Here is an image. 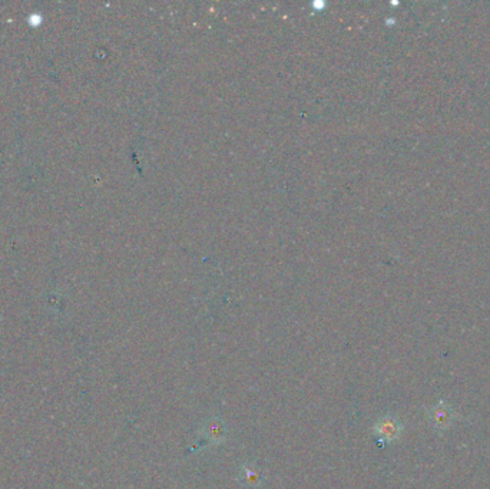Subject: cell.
<instances>
[{
  "instance_id": "cell-2",
  "label": "cell",
  "mask_w": 490,
  "mask_h": 489,
  "mask_svg": "<svg viewBox=\"0 0 490 489\" xmlns=\"http://www.w3.org/2000/svg\"><path fill=\"white\" fill-rule=\"evenodd\" d=\"M405 432V425L403 422L400 420L394 415H385L380 419H377V422L373 426V433L377 438L378 442L383 443H394L400 438H402Z\"/></svg>"
},
{
  "instance_id": "cell-4",
  "label": "cell",
  "mask_w": 490,
  "mask_h": 489,
  "mask_svg": "<svg viewBox=\"0 0 490 489\" xmlns=\"http://www.w3.org/2000/svg\"><path fill=\"white\" fill-rule=\"evenodd\" d=\"M238 481L242 486L250 488V489H258L262 486L265 476L264 474L257 468V466L251 463H244L241 466V470L238 472Z\"/></svg>"
},
{
  "instance_id": "cell-1",
  "label": "cell",
  "mask_w": 490,
  "mask_h": 489,
  "mask_svg": "<svg viewBox=\"0 0 490 489\" xmlns=\"http://www.w3.org/2000/svg\"><path fill=\"white\" fill-rule=\"evenodd\" d=\"M428 419L430 426L437 433H444L452 429L457 422V412L448 400L440 399L436 405L428 409Z\"/></svg>"
},
{
  "instance_id": "cell-3",
  "label": "cell",
  "mask_w": 490,
  "mask_h": 489,
  "mask_svg": "<svg viewBox=\"0 0 490 489\" xmlns=\"http://www.w3.org/2000/svg\"><path fill=\"white\" fill-rule=\"evenodd\" d=\"M228 435V428L224 420L218 416H212L205 420L201 428V438L210 445L224 443Z\"/></svg>"
}]
</instances>
